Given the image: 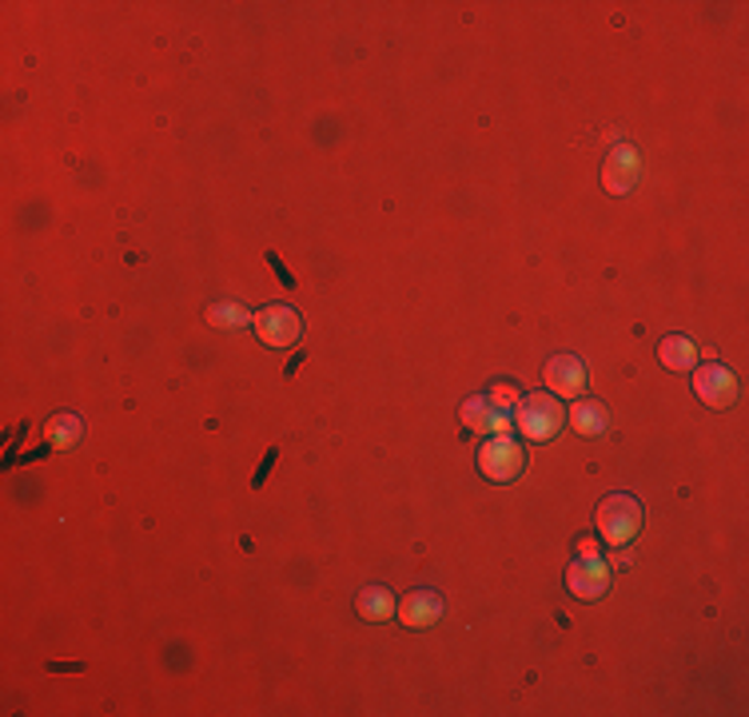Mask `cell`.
I'll list each match as a JSON object with an SVG mask.
<instances>
[{"label":"cell","instance_id":"cell-17","mask_svg":"<svg viewBox=\"0 0 749 717\" xmlns=\"http://www.w3.org/2000/svg\"><path fill=\"white\" fill-rule=\"evenodd\" d=\"M268 263H271V271H275V275H280V280L287 283V287H295V275H292V271H287V268H283V263H280V256H268Z\"/></svg>","mask_w":749,"mask_h":717},{"label":"cell","instance_id":"cell-3","mask_svg":"<svg viewBox=\"0 0 749 717\" xmlns=\"http://www.w3.org/2000/svg\"><path fill=\"white\" fill-rule=\"evenodd\" d=\"M566 590L574 598H583V602H598L610 590V566H606V558L590 539L578 542V558L566 566Z\"/></svg>","mask_w":749,"mask_h":717},{"label":"cell","instance_id":"cell-5","mask_svg":"<svg viewBox=\"0 0 749 717\" xmlns=\"http://www.w3.org/2000/svg\"><path fill=\"white\" fill-rule=\"evenodd\" d=\"M251 332L260 335V344L283 351V347L300 344L303 319L295 307H287V303H268V307H260V312L251 315Z\"/></svg>","mask_w":749,"mask_h":717},{"label":"cell","instance_id":"cell-7","mask_svg":"<svg viewBox=\"0 0 749 717\" xmlns=\"http://www.w3.org/2000/svg\"><path fill=\"white\" fill-rule=\"evenodd\" d=\"M642 180V156H638V148L630 144H618L603 164V187L610 196H630Z\"/></svg>","mask_w":749,"mask_h":717},{"label":"cell","instance_id":"cell-16","mask_svg":"<svg viewBox=\"0 0 749 717\" xmlns=\"http://www.w3.org/2000/svg\"><path fill=\"white\" fill-rule=\"evenodd\" d=\"M487 399L495 406H502V411H514V403H519V387H514V383H495L487 391Z\"/></svg>","mask_w":749,"mask_h":717},{"label":"cell","instance_id":"cell-10","mask_svg":"<svg viewBox=\"0 0 749 717\" xmlns=\"http://www.w3.org/2000/svg\"><path fill=\"white\" fill-rule=\"evenodd\" d=\"M463 426L467 431H479V435H510V411H502V406H495L487 395H475L463 403Z\"/></svg>","mask_w":749,"mask_h":717},{"label":"cell","instance_id":"cell-6","mask_svg":"<svg viewBox=\"0 0 749 717\" xmlns=\"http://www.w3.org/2000/svg\"><path fill=\"white\" fill-rule=\"evenodd\" d=\"M694 395L714 411L738 403V379L726 363H697L694 367Z\"/></svg>","mask_w":749,"mask_h":717},{"label":"cell","instance_id":"cell-13","mask_svg":"<svg viewBox=\"0 0 749 717\" xmlns=\"http://www.w3.org/2000/svg\"><path fill=\"white\" fill-rule=\"evenodd\" d=\"M658 363L666 371H694L697 367V344L690 335H666L658 344Z\"/></svg>","mask_w":749,"mask_h":717},{"label":"cell","instance_id":"cell-11","mask_svg":"<svg viewBox=\"0 0 749 717\" xmlns=\"http://www.w3.org/2000/svg\"><path fill=\"white\" fill-rule=\"evenodd\" d=\"M566 423H571L578 435L598 438V435H606V426H610V411H606V403H598V399L578 395L571 411H566Z\"/></svg>","mask_w":749,"mask_h":717},{"label":"cell","instance_id":"cell-2","mask_svg":"<svg viewBox=\"0 0 749 717\" xmlns=\"http://www.w3.org/2000/svg\"><path fill=\"white\" fill-rule=\"evenodd\" d=\"M642 519H645L642 502H638L634 495H626V490L606 495V499L598 502V510H594V526H598L606 546H615V551L630 546V542L642 534Z\"/></svg>","mask_w":749,"mask_h":717},{"label":"cell","instance_id":"cell-9","mask_svg":"<svg viewBox=\"0 0 749 717\" xmlns=\"http://www.w3.org/2000/svg\"><path fill=\"white\" fill-rule=\"evenodd\" d=\"M443 610H447V606H443V598H438L435 590H406L395 618L406 630H427V626H435L438 618H443Z\"/></svg>","mask_w":749,"mask_h":717},{"label":"cell","instance_id":"cell-18","mask_svg":"<svg viewBox=\"0 0 749 717\" xmlns=\"http://www.w3.org/2000/svg\"><path fill=\"white\" fill-rule=\"evenodd\" d=\"M275 455H280V450H268V463H263L260 475H256V487H263V478H268V470H271V463H275Z\"/></svg>","mask_w":749,"mask_h":717},{"label":"cell","instance_id":"cell-8","mask_svg":"<svg viewBox=\"0 0 749 717\" xmlns=\"http://www.w3.org/2000/svg\"><path fill=\"white\" fill-rule=\"evenodd\" d=\"M546 387H551V395L558 399H578L586 391V363L578 355H554L546 371H542Z\"/></svg>","mask_w":749,"mask_h":717},{"label":"cell","instance_id":"cell-14","mask_svg":"<svg viewBox=\"0 0 749 717\" xmlns=\"http://www.w3.org/2000/svg\"><path fill=\"white\" fill-rule=\"evenodd\" d=\"M80 438H84V423H80V415H73V411H61V415H53L44 423V443L56 450L76 447Z\"/></svg>","mask_w":749,"mask_h":717},{"label":"cell","instance_id":"cell-12","mask_svg":"<svg viewBox=\"0 0 749 717\" xmlns=\"http://www.w3.org/2000/svg\"><path fill=\"white\" fill-rule=\"evenodd\" d=\"M355 610H359V618L363 622H391L399 610L395 594L387 590V586H363L359 590V598H355Z\"/></svg>","mask_w":749,"mask_h":717},{"label":"cell","instance_id":"cell-4","mask_svg":"<svg viewBox=\"0 0 749 717\" xmlns=\"http://www.w3.org/2000/svg\"><path fill=\"white\" fill-rule=\"evenodd\" d=\"M522 467H527V450H522L519 438L490 435L479 447V475L487 478V482L507 487V482H514V478L522 475Z\"/></svg>","mask_w":749,"mask_h":717},{"label":"cell","instance_id":"cell-1","mask_svg":"<svg viewBox=\"0 0 749 717\" xmlns=\"http://www.w3.org/2000/svg\"><path fill=\"white\" fill-rule=\"evenodd\" d=\"M510 423L527 443H551L558 438V431L566 426V406L558 403V395L551 391H534V395H522L510 411Z\"/></svg>","mask_w":749,"mask_h":717},{"label":"cell","instance_id":"cell-15","mask_svg":"<svg viewBox=\"0 0 749 717\" xmlns=\"http://www.w3.org/2000/svg\"><path fill=\"white\" fill-rule=\"evenodd\" d=\"M204 319H208L211 327H219V332H240V327H248L251 323V312L240 300H219L204 312Z\"/></svg>","mask_w":749,"mask_h":717}]
</instances>
